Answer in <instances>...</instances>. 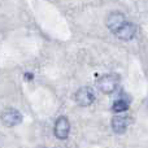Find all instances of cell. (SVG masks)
Masks as SVG:
<instances>
[{
	"label": "cell",
	"instance_id": "cell-2",
	"mask_svg": "<svg viewBox=\"0 0 148 148\" xmlns=\"http://www.w3.org/2000/svg\"><path fill=\"white\" fill-rule=\"evenodd\" d=\"M0 121L8 127L17 126L22 122V114L20 110L14 109V108H7L0 114Z\"/></svg>",
	"mask_w": 148,
	"mask_h": 148
},
{
	"label": "cell",
	"instance_id": "cell-5",
	"mask_svg": "<svg viewBox=\"0 0 148 148\" xmlns=\"http://www.w3.org/2000/svg\"><path fill=\"white\" fill-rule=\"evenodd\" d=\"M126 21L127 20H126L125 14H122L121 12H112V13L108 14L105 23H107V27L114 34L116 31H117L118 29L126 22Z\"/></svg>",
	"mask_w": 148,
	"mask_h": 148
},
{
	"label": "cell",
	"instance_id": "cell-7",
	"mask_svg": "<svg viewBox=\"0 0 148 148\" xmlns=\"http://www.w3.org/2000/svg\"><path fill=\"white\" fill-rule=\"evenodd\" d=\"M130 122V118L126 114H116L112 118V129L116 134H122L126 131Z\"/></svg>",
	"mask_w": 148,
	"mask_h": 148
},
{
	"label": "cell",
	"instance_id": "cell-1",
	"mask_svg": "<svg viewBox=\"0 0 148 148\" xmlns=\"http://www.w3.org/2000/svg\"><path fill=\"white\" fill-rule=\"evenodd\" d=\"M120 84V75L116 73H109L103 75L97 81V88L103 92V94H113L116 90L118 88Z\"/></svg>",
	"mask_w": 148,
	"mask_h": 148
},
{
	"label": "cell",
	"instance_id": "cell-8",
	"mask_svg": "<svg viewBox=\"0 0 148 148\" xmlns=\"http://www.w3.org/2000/svg\"><path fill=\"white\" fill-rule=\"evenodd\" d=\"M112 109H113V112H114V113H123V112H126V110L129 109V100L123 99V97L117 99L114 103H113Z\"/></svg>",
	"mask_w": 148,
	"mask_h": 148
},
{
	"label": "cell",
	"instance_id": "cell-4",
	"mask_svg": "<svg viewBox=\"0 0 148 148\" xmlns=\"http://www.w3.org/2000/svg\"><path fill=\"white\" fill-rule=\"evenodd\" d=\"M69 133H70V122L65 116H60L59 118L56 120L55 122V126H53V134L57 139H66L69 136Z\"/></svg>",
	"mask_w": 148,
	"mask_h": 148
},
{
	"label": "cell",
	"instance_id": "cell-3",
	"mask_svg": "<svg viewBox=\"0 0 148 148\" xmlns=\"http://www.w3.org/2000/svg\"><path fill=\"white\" fill-rule=\"evenodd\" d=\"M74 99H75L77 104L81 105V107H88L95 100V92L91 87H87V86L81 87V88L75 92Z\"/></svg>",
	"mask_w": 148,
	"mask_h": 148
},
{
	"label": "cell",
	"instance_id": "cell-6",
	"mask_svg": "<svg viewBox=\"0 0 148 148\" xmlns=\"http://www.w3.org/2000/svg\"><path fill=\"white\" fill-rule=\"evenodd\" d=\"M135 34H136L135 25H134L133 22L126 21V22L116 31L114 35L117 36L118 39H121V40H131V39L135 36Z\"/></svg>",
	"mask_w": 148,
	"mask_h": 148
}]
</instances>
